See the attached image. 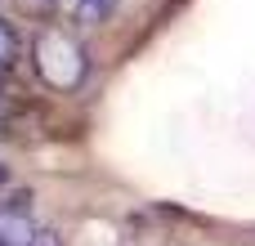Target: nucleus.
<instances>
[{
    "label": "nucleus",
    "mask_w": 255,
    "mask_h": 246,
    "mask_svg": "<svg viewBox=\"0 0 255 246\" xmlns=\"http://www.w3.org/2000/svg\"><path fill=\"white\" fill-rule=\"evenodd\" d=\"M31 63H36V76H40L49 90H63V94L76 90V85L85 81V72H90L85 49H81L67 31H58V27H45V31L36 36Z\"/></svg>",
    "instance_id": "f257e3e1"
},
{
    "label": "nucleus",
    "mask_w": 255,
    "mask_h": 246,
    "mask_svg": "<svg viewBox=\"0 0 255 246\" xmlns=\"http://www.w3.org/2000/svg\"><path fill=\"white\" fill-rule=\"evenodd\" d=\"M36 220H31V197H13L0 206V246H31L36 242Z\"/></svg>",
    "instance_id": "f03ea898"
},
{
    "label": "nucleus",
    "mask_w": 255,
    "mask_h": 246,
    "mask_svg": "<svg viewBox=\"0 0 255 246\" xmlns=\"http://www.w3.org/2000/svg\"><path fill=\"white\" fill-rule=\"evenodd\" d=\"M112 4H117V0H72V9H76L81 22H103V18L112 13Z\"/></svg>",
    "instance_id": "7ed1b4c3"
},
{
    "label": "nucleus",
    "mask_w": 255,
    "mask_h": 246,
    "mask_svg": "<svg viewBox=\"0 0 255 246\" xmlns=\"http://www.w3.org/2000/svg\"><path fill=\"white\" fill-rule=\"evenodd\" d=\"M18 58V31L9 27V18H0V67H9Z\"/></svg>",
    "instance_id": "20e7f679"
},
{
    "label": "nucleus",
    "mask_w": 255,
    "mask_h": 246,
    "mask_svg": "<svg viewBox=\"0 0 255 246\" xmlns=\"http://www.w3.org/2000/svg\"><path fill=\"white\" fill-rule=\"evenodd\" d=\"M31 246H63V238H58L54 229H40V233H36V242H31Z\"/></svg>",
    "instance_id": "39448f33"
},
{
    "label": "nucleus",
    "mask_w": 255,
    "mask_h": 246,
    "mask_svg": "<svg viewBox=\"0 0 255 246\" xmlns=\"http://www.w3.org/2000/svg\"><path fill=\"white\" fill-rule=\"evenodd\" d=\"M0 188H4V170H0Z\"/></svg>",
    "instance_id": "423d86ee"
}]
</instances>
